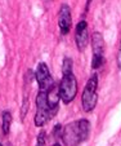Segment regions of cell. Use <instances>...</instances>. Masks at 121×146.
I'll return each mask as SVG.
<instances>
[{"instance_id": "8fae6325", "label": "cell", "mask_w": 121, "mask_h": 146, "mask_svg": "<svg viewBox=\"0 0 121 146\" xmlns=\"http://www.w3.org/2000/svg\"><path fill=\"white\" fill-rule=\"evenodd\" d=\"M117 66L121 70V43H120V49H118V53H117Z\"/></svg>"}, {"instance_id": "30bf717a", "label": "cell", "mask_w": 121, "mask_h": 146, "mask_svg": "<svg viewBox=\"0 0 121 146\" xmlns=\"http://www.w3.org/2000/svg\"><path fill=\"white\" fill-rule=\"evenodd\" d=\"M36 146H45V133L41 132L37 135V141H36Z\"/></svg>"}, {"instance_id": "9c48e42d", "label": "cell", "mask_w": 121, "mask_h": 146, "mask_svg": "<svg viewBox=\"0 0 121 146\" xmlns=\"http://www.w3.org/2000/svg\"><path fill=\"white\" fill-rule=\"evenodd\" d=\"M11 124H12V114L9 111H4L1 115V129H3V135H8L11 131Z\"/></svg>"}, {"instance_id": "4fadbf2b", "label": "cell", "mask_w": 121, "mask_h": 146, "mask_svg": "<svg viewBox=\"0 0 121 146\" xmlns=\"http://www.w3.org/2000/svg\"><path fill=\"white\" fill-rule=\"evenodd\" d=\"M52 146H60L59 143H54V145H52Z\"/></svg>"}, {"instance_id": "7a4b0ae2", "label": "cell", "mask_w": 121, "mask_h": 146, "mask_svg": "<svg viewBox=\"0 0 121 146\" xmlns=\"http://www.w3.org/2000/svg\"><path fill=\"white\" fill-rule=\"evenodd\" d=\"M90 133V123L86 119L71 121L62 128L60 138L66 146H77L88 140Z\"/></svg>"}, {"instance_id": "8992f818", "label": "cell", "mask_w": 121, "mask_h": 146, "mask_svg": "<svg viewBox=\"0 0 121 146\" xmlns=\"http://www.w3.org/2000/svg\"><path fill=\"white\" fill-rule=\"evenodd\" d=\"M35 78L37 80L39 84V91H44V92H49L50 89L54 87V82H53V78L50 75V71L48 69L47 64L44 62H40L37 65V69L35 72Z\"/></svg>"}, {"instance_id": "7c38bea8", "label": "cell", "mask_w": 121, "mask_h": 146, "mask_svg": "<svg viewBox=\"0 0 121 146\" xmlns=\"http://www.w3.org/2000/svg\"><path fill=\"white\" fill-rule=\"evenodd\" d=\"M90 4H91V0H86V7H85V12H88V11H89V7H90Z\"/></svg>"}, {"instance_id": "277c9868", "label": "cell", "mask_w": 121, "mask_h": 146, "mask_svg": "<svg viewBox=\"0 0 121 146\" xmlns=\"http://www.w3.org/2000/svg\"><path fill=\"white\" fill-rule=\"evenodd\" d=\"M97 89H98V75L93 74L85 84V88L83 91V97H81L83 110L85 113H91L95 109L97 102H98Z\"/></svg>"}, {"instance_id": "3957f363", "label": "cell", "mask_w": 121, "mask_h": 146, "mask_svg": "<svg viewBox=\"0 0 121 146\" xmlns=\"http://www.w3.org/2000/svg\"><path fill=\"white\" fill-rule=\"evenodd\" d=\"M58 109H54L48 102V92L39 91L36 97V114H35V125L41 127L47 121H49L57 114Z\"/></svg>"}, {"instance_id": "52a82bcc", "label": "cell", "mask_w": 121, "mask_h": 146, "mask_svg": "<svg viewBox=\"0 0 121 146\" xmlns=\"http://www.w3.org/2000/svg\"><path fill=\"white\" fill-rule=\"evenodd\" d=\"M75 43L79 52H84L89 44V33H88V23L86 21H80L75 30Z\"/></svg>"}, {"instance_id": "6da1fadb", "label": "cell", "mask_w": 121, "mask_h": 146, "mask_svg": "<svg viewBox=\"0 0 121 146\" xmlns=\"http://www.w3.org/2000/svg\"><path fill=\"white\" fill-rule=\"evenodd\" d=\"M58 94L63 104H70L77 94V80L72 71V60L66 57L62 64V80L58 86Z\"/></svg>"}, {"instance_id": "5b68a950", "label": "cell", "mask_w": 121, "mask_h": 146, "mask_svg": "<svg viewBox=\"0 0 121 146\" xmlns=\"http://www.w3.org/2000/svg\"><path fill=\"white\" fill-rule=\"evenodd\" d=\"M91 48H93L91 67L98 69L105 64V39L99 31H94L91 35Z\"/></svg>"}, {"instance_id": "ba28073f", "label": "cell", "mask_w": 121, "mask_h": 146, "mask_svg": "<svg viewBox=\"0 0 121 146\" xmlns=\"http://www.w3.org/2000/svg\"><path fill=\"white\" fill-rule=\"evenodd\" d=\"M72 26V16H71V8L67 4H62L58 14V27L62 35H67L71 30Z\"/></svg>"}, {"instance_id": "5bb4252c", "label": "cell", "mask_w": 121, "mask_h": 146, "mask_svg": "<svg viewBox=\"0 0 121 146\" xmlns=\"http://www.w3.org/2000/svg\"><path fill=\"white\" fill-rule=\"evenodd\" d=\"M0 146H3V145H1V143H0Z\"/></svg>"}]
</instances>
